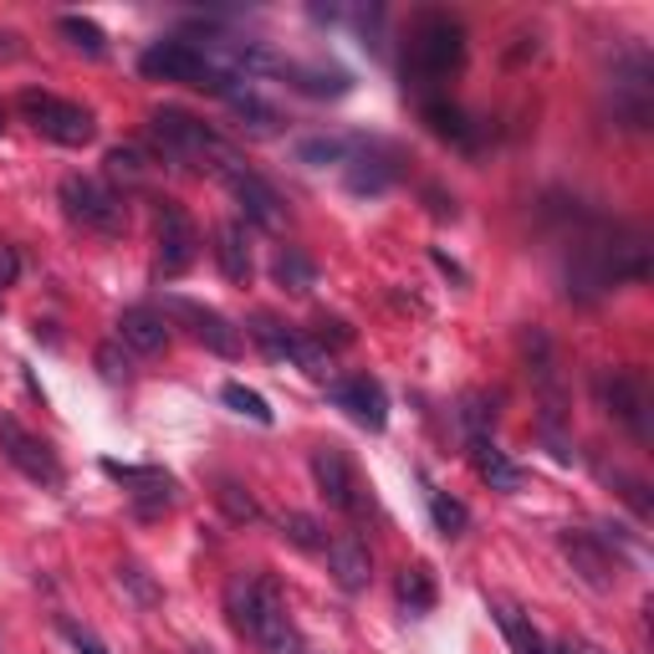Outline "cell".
Instances as JSON below:
<instances>
[{
  "label": "cell",
  "mask_w": 654,
  "mask_h": 654,
  "mask_svg": "<svg viewBox=\"0 0 654 654\" xmlns=\"http://www.w3.org/2000/svg\"><path fill=\"white\" fill-rule=\"evenodd\" d=\"M62 205L77 220L82 230H97V236H123L128 230V205H123L118 189H107L103 179H87V174H68L62 179Z\"/></svg>",
  "instance_id": "cell-5"
},
{
  "label": "cell",
  "mask_w": 654,
  "mask_h": 654,
  "mask_svg": "<svg viewBox=\"0 0 654 654\" xmlns=\"http://www.w3.org/2000/svg\"><path fill=\"white\" fill-rule=\"evenodd\" d=\"M220 174H226L230 195H236V205L246 210V220H251V226H261V230H287V200H281V195L267 185V179H261V174L246 169L236 154L220 164Z\"/></svg>",
  "instance_id": "cell-9"
},
{
  "label": "cell",
  "mask_w": 654,
  "mask_h": 654,
  "mask_svg": "<svg viewBox=\"0 0 654 654\" xmlns=\"http://www.w3.org/2000/svg\"><path fill=\"white\" fill-rule=\"evenodd\" d=\"M200 256V230L185 215V205L159 200V277H185Z\"/></svg>",
  "instance_id": "cell-12"
},
{
  "label": "cell",
  "mask_w": 654,
  "mask_h": 654,
  "mask_svg": "<svg viewBox=\"0 0 654 654\" xmlns=\"http://www.w3.org/2000/svg\"><path fill=\"white\" fill-rule=\"evenodd\" d=\"M425 200H429V215H435V220H455V215H460L445 189H425Z\"/></svg>",
  "instance_id": "cell-42"
},
{
  "label": "cell",
  "mask_w": 654,
  "mask_h": 654,
  "mask_svg": "<svg viewBox=\"0 0 654 654\" xmlns=\"http://www.w3.org/2000/svg\"><path fill=\"white\" fill-rule=\"evenodd\" d=\"M195 654H210V650H195Z\"/></svg>",
  "instance_id": "cell-47"
},
{
  "label": "cell",
  "mask_w": 654,
  "mask_h": 654,
  "mask_svg": "<svg viewBox=\"0 0 654 654\" xmlns=\"http://www.w3.org/2000/svg\"><path fill=\"white\" fill-rule=\"evenodd\" d=\"M521 359H527V374H532L537 394H542V429H558L562 414H568V394H562V374H558V347L542 328H521Z\"/></svg>",
  "instance_id": "cell-8"
},
{
  "label": "cell",
  "mask_w": 654,
  "mask_h": 654,
  "mask_svg": "<svg viewBox=\"0 0 654 654\" xmlns=\"http://www.w3.org/2000/svg\"><path fill=\"white\" fill-rule=\"evenodd\" d=\"M62 634H68V644H72L77 654H107V644L97 640L87 624H77V619H62Z\"/></svg>",
  "instance_id": "cell-41"
},
{
  "label": "cell",
  "mask_w": 654,
  "mask_h": 654,
  "mask_svg": "<svg viewBox=\"0 0 654 654\" xmlns=\"http://www.w3.org/2000/svg\"><path fill=\"white\" fill-rule=\"evenodd\" d=\"M215 261H220V271H226V281H236V287H246L251 281V241H246V226L241 220H226V226L215 230Z\"/></svg>",
  "instance_id": "cell-20"
},
{
  "label": "cell",
  "mask_w": 654,
  "mask_h": 654,
  "mask_svg": "<svg viewBox=\"0 0 654 654\" xmlns=\"http://www.w3.org/2000/svg\"><path fill=\"white\" fill-rule=\"evenodd\" d=\"M118 343L134 347V353H164L169 347V322H164V312L154 308H128L118 318Z\"/></svg>",
  "instance_id": "cell-18"
},
{
  "label": "cell",
  "mask_w": 654,
  "mask_h": 654,
  "mask_svg": "<svg viewBox=\"0 0 654 654\" xmlns=\"http://www.w3.org/2000/svg\"><path fill=\"white\" fill-rule=\"evenodd\" d=\"M599 399L634 440H650V394L634 374H599Z\"/></svg>",
  "instance_id": "cell-14"
},
{
  "label": "cell",
  "mask_w": 654,
  "mask_h": 654,
  "mask_svg": "<svg viewBox=\"0 0 654 654\" xmlns=\"http://www.w3.org/2000/svg\"><path fill=\"white\" fill-rule=\"evenodd\" d=\"M609 97H614V118L624 128H650L654 118V62L644 46H624L609 77Z\"/></svg>",
  "instance_id": "cell-4"
},
{
  "label": "cell",
  "mask_w": 654,
  "mask_h": 654,
  "mask_svg": "<svg viewBox=\"0 0 654 654\" xmlns=\"http://www.w3.org/2000/svg\"><path fill=\"white\" fill-rule=\"evenodd\" d=\"M21 113H27V123L37 128V134H46L62 148H82V144H93L97 138V118L82 103H68V97L27 87V93H21Z\"/></svg>",
  "instance_id": "cell-6"
},
{
  "label": "cell",
  "mask_w": 654,
  "mask_h": 654,
  "mask_svg": "<svg viewBox=\"0 0 654 654\" xmlns=\"http://www.w3.org/2000/svg\"><path fill=\"white\" fill-rule=\"evenodd\" d=\"M562 552L573 558V573L583 578L588 588H614V558L599 548V537L588 532H562Z\"/></svg>",
  "instance_id": "cell-17"
},
{
  "label": "cell",
  "mask_w": 654,
  "mask_h": 654,
  "mask_svg": "<svg viewBox=\"0 0 654 654\" xmlns=\"http://www.w3.org/2000/svg\"><path fill=\"white\" fill-rule=\"evenodd\" d=\"M466 62V27L445 11H425L409 31V62H404V87L425 97L429 82L450 77Z\"/></svg>",
  "instance_id": "cell-1"
},
{
  "label": "cell",
  "mask_w": 654,
  "mask_h": 654,
  "mask_svg": "<svg viewBox=\"0 0 654 654\" xmlns=\"http://www.w3.org/2000/svg\"><path fill=\"white\" fill-rule=\"evenodd\" d=\"M0 128H6V107H0Z\"/></svg>",
  "instance_id": "cell-46"
},
{
  "label": "cell",
  "mask_w": 654,
  "mask_h": 654,
  "mask_svg": "<svg viewBox=\"0 0 654 654\" xmlns=\"http://www.w3.org/2000/svg\"><path fill=\"white\" fill-rule=\"evenodd\" d=\"M97 368H103L107 384H128V378H134V363H128V353H123L118 343H103V347H97Z\"/></svg>",
  "instance_id": "cell-39"
},
{
  "label": "cell",
  "mask_w": 654,
  "mask_h": 654,
  "mask_svg": "<svg viewBox=\"0 0 654 654\" xmlns=\"http://www.w3.org/2000/svg\"><path fill=\"white\" fill-rule=\"evenodd\" d=\"M215 501H220V511H226L230 521H261V507H256V496L246 491L241 481H230V476H220V481H215Z\"/></svg>",
  "instance_id": "cell-33"
},
{
  "label": "cell",
  "mask_w": 654,
  "mask_h": 654,
  "mask_svg": "<svg viewBox=\"0 0 654 654\" xmlns=\"http://www.w3.org/2000/svg\"><path fill=\"white\" fill-rule=\"evenodd\" d=\"M425 501H429V517H435V532L440 537H466V527H470L466 501H455L450 491H435V486L425 491Z\"/></svg>",
  "instance_id": "cell-31"
},
{
  "label": "cell",
  "mask_w": 654,
  "mask_h": 654,
  "mask_svg": "<svg viewBox=\"0 0 654 654\" xmlns=\"http://www.w3.org/2000/svg\"><path fill=\"white\" fill-rule=\"evenodd\" d=\"M103 476H113L123 491L134 496V507L144 511V517H154V511H164L174 501V476L169 470H159V466H123V460H103Z\"/></svg>",
  "instance_id": "cell-15"
},
{
  "label": "cell",
  "mask_w": 654,
  "mask_h": 654,
  "mask_svg": "<svg viewBox=\"0 0 654 654\" xmlns=\"http://www.w3.org/2000/svg\"><path fill=\"white\" fill-rule=\"evenodd\" d=\"M118 588L138 603V609H154V603H164V588L154 583V578H148L138 562H123V568H118Z\"/></svg>",
  "instance_id": "cell-36"
},
{
  "label": "cell",
  "mask_w": 654,
  "mask_h": 654,
  "mask_svg": "<svg viewBox=\"0 0 654 654\" xmlns=\"http://www.w3.org/2000/svg\"><path fill=\"white\" fill-rule=\"evenodd\" d=\"M328 399L363 429H384L388 425V399H384V384L374 374H347V378H328Z\"/></svg>",
  "instance_id": "cell-13"
},
{
  "label": "cell",
  "mask_w": 654,
  "mask_h": 654,
  "mask_svg": "<svg viewBox=\"0 0 654 654\" xmlns=\"http://www.w3.org/2000/svg\"><path fill=\"white\" fill-rule=\"evenodd\" d=\"M429 261H435V267H440L445 271V277H450V281H460V287H466V271H460V267H455V261H450V256H445V251H429Z\"/></svg>",
  "instance_id": "cell-44"
},
{
  "label": "cell",
  "mask_w": 654,
  "mask_h": 654,
  "mask_svg": "<svg viewBox=\"0 0 654 654\" xmlns=\"http://www.w3.org/2000/svg\"><path fill=\"white\" fill-rule=\"evenodd\" d=\"M107 179H123V185H138L144 179V159H138V148H107Z\"/></svg>",
  "instance_id": "cell-38"
},
{
  "label": "cell",
  "mask_w": 654,
  "mask_h": 654,
  "mask_svg": "<svg viewBox=\"0 0 654 654\" xmlns=\"http://www.w3.org/2000/svg\"><path fill=\"white\" fill-rule=\"evenodd\" d=\"M0 455L11 460L27 481H37V486H46V491H56V486L68 481L62 476V460H56V450L41 435H31L21 419H15L11 409H0Z\"/></svg>",
  "instance_id": "cell-7"
},
{
  "label": "cell",
  "mask_w": 654,
  "mask_h": 654,
  "mask_svg": "<svg viewBox=\"0 0 654 654\" xmlns=\"http://www.w3.org/2000/svg\"><path fill=\"white\" fill-rule=\"evenodd\" d=\"M312 343H322L328 353H333V347H347V343H353V328H347L343 318H318V333H312Z\"/></svg>",
  "instance_id": "cell-40"
},
{
  "label": "cell",
  "mask_w": 654,
  "mask_h": 654,
  "mask_svg": "<svg viewBox=\"0 0 654 654\" xmlns=\"http://www.w3.org/2000/svg\"><path fill=\"white\" fill-rule=\"evenodd\" d=\"M21 56V37L15 31H0V62H15Z\"/></svg>",
  "instance_id": "cell-45"
},
{
  "label": "cell",
  "mask_w": 654,
  "mask_h": 654,
  "mask_svg": "<svg viewBox=\"0 0 654 654\" xmlns=\"http://www.w3.org/2000/svg\"><path fill=\"white\" fill-rule=\"evenodd\" d=\"M220 399H226L236 414H246V419H256V425H271V404L261 399L256 388H246V384H226V388H220Z\"/></svg>",
  "instance_id": "cell-37"
},
{
  "label": "cell",
  "mask_w": 654,
  "mask_h": 654,
  "mask_svg": "<svg viewBox=\"0 0 654 654\" xmlns=\"http://www.w3.org/2000/svg\"><path fill=\"white\" fill-rule=\"evenodd\" d=\"M470 466L491 491H521V481H527V470L507 450H496V440H470Z\"/></svg>",
  "instance_id": "cell-19"
},
{
  "label": "cell",
  "mask_w": 654,
  "mask_h": 654,
  "mask_svg": "<svg viewBox=\"0 0 654 654\" xmlns=\"http://www.w3.org/2000/svg\"><path fill=\"white\" fill-rule=\"evenodd\" d=\"M328 573L343 593H363V588L374 583V552L363 542L359 532H343L328 542Z\"/></svg>",
  "instance_id": "cell-16"
},
{
  "label": "cell",
  "mask_w": 654,
  "mask_h": 654,
  "mask_svg": "<svg viewBox=\"0 0 654 654\" xmlns=\"http://www.w3.org/2000/svg\"><path fill=\"white\" fill-rule=\"evenodd\" d=\"M251 338L261 347H267V359H277V363H302V347H308V333H292V328H287V322H277V318H267V312H261V318H251Z\"/></svg>",
  "instance_id": "cell-22"
},
{
  "label": "cell",
  "mask_w": 654,
  "mask_h": 654,
  "mask_svg": "<svg viewBox=\"0 0 654 654\" xmlns=\"http://www.w3.org/2000/svg\"><path fill=\"white\" fill-rule=\"evenodd\" d=\"M394 593H399L404 614H429V609H435V578H429L425 562H409V568H399V578H394Z\"/></svg>",
  "instance_id": "cell-28"
},
{
  "label": "cell",
  "mask_w": 654,
  "mask_h": 654,
  "mask_svg": "<svg viewBox=\"0 0 654 654\" xmlns=\"http://www.w3.org/2000/svg\"><path fill=\"white\" fill-rule=\"evenodd\" d=\"M353 144L338 134H318V138H302L297 144V164H308V169H328V164H347Z\"/></svg>",
  "instance_id": "cell-32"
},
{
  "label": "cell",
  "mask_w": 654,
  "mask_h": 654,
  "mask_svg": "<svg viewBox=\"0 0 654 654\" xmlns=\"http://www.w3.org/2000/svg\"><path fill=\"white\" fill-rule=\"evenodd\" d=\"M460 425H466L470 440H491V429H496V399H486V394H466V399H460Z\"/></svg>",
  "instance_id": "cell-35"
},
{
  "label": "cell",
  "mask_w": 654,
  "mask_h": 654,
  "mask_svg": "<svg viewBox=\"0 0 654 654\" xmlns=\"http://www.w3.org/2000/svg\"><path fill=\"white\" fill-rule=\"evenodd\" d=\"M56 31L77 46V52H87V56H103L107 52V37H103V27L97 21H87V15H62L56 21Z\"/></svg>",
  "instance_id": "cell-34"
},
{
  "label": "cell",
  "mask_w": 654,
  "mask_h": 654,
  "mask_svg": "<svg viewBox=\"0 0 654 654\" xmlns=\"http://www.w3.org/2000/svg\"><path fill=\"white\" fill-rule=\"evenodd\" d=\"M15 277H21V256H15L11 246H0V287H11Z\"/></svg>",
  "instance_id": "cell-43"
},
{
  "label": "cell",
  "mask_w": 654,
  "mask_h": 654,
  "mask_svg": "<svg viewBox=\"0 0 654 654\" xmlns=\"http://www.w3.org/2000/svg\"><path fill=\"white\" fill-rule=\"evenodd\" d=\"M312 481H318L322 501L333 511H347V517H363V486H359V470L347 460L343 445H318L312 450Z\"/></svg>",
  "instance_id": "cell-10"
},
{
  "label": "cell",
  "mask_w": 654,
  "mask_h": 654,
  "mask_svg": "<svg viewBox=\"0 0 654 654\" xmlns=\"http://www.w3.org/2000/svg\"><path fill=\"white\" fill-rule=\"evenodd\" d=\"M164 312L169 318H179L195 333V343H205L215 353V359H241V328L226 318V312L215 308H200V302H189V297H164Z\"/></svg>",
  "instance_id": "cell-11"
},
{
  "label": "cell",
  "mask_w": 654,
  "mask_h": 654,
  "mask_svg": "<svg viewBox=\"0 0 654 654\" xmlns=\"http://www.w3.org/2000/svg\"><path fill=\"white\" fill-rule=\"evenodd\" d=\"M271 281H277L281 292H312L318 287V261H312L308 251H297V246H281L277 256H271Z\"/></svg>",
  "instance_id": "cell-25"
},
{
  "label": "cell",
  "mask_w": 654,
  "mask_h": 654,
  "mask_svg": "<svg viewBox=\"0 0 654 654\" xmlns=\"http://www.w3.org/2000/svg\"><path fill=\"white\" fill-rule=\"evenodd\" d=\"M226 614L230 629L251 640L256 634V614H261V573H236L226 583Z\"/></svg>",
  "instance_id": "cell-21"
},
{
  "label": "cell",
  "mask_w": 654,
  "mask_h": 654,
  "mask_svg": "<svg viewBox=\"0 0 654 654\" xmlns=\"http://www.w3.org/2000/svg\"><path fill=\"white\" fill-rule=\"evenodd\" d=\"M138 68H144V77L185 82V87H200V93H215V97H230L246 87L241 77H230V72L215 68L210 56H205V46H195V41H154V46L138 56Z\"/></svg>",
  "instance_id": "cell-2"
},
{
  "label": "cell",
  "mask_w": 654,
  "mask_h": 654,
  "mask_svg": "<svg viewBox=\"0 0 654 654\" xmlns=\"http://www.w3.org/2000/svg\"><path fill=\"white\" fill-rule=\"evenodd\" d=\"M419 118L429 123V134H435V138H450V144H460V148L476 144L470 118L455 103H445V97H419Z\"/></svg>",
  "instance_id": "cell-23"
},
{
  "label": "cell",
  "mask_w": 654,
  "mask_h": 654,
  "mask_svg": "<svg viewBox=\"0 0 654 654\" xmlns=\"http://www.w3.org/2000/svg\"><path fill=\"white\" fill-rule=\"evenodd\" d=\"M148 128H154V144H159L164 159L174 164H200V159H230V148L215 138V128L205 118H195V113H185V107H154L148 113ZM215 164V169H220Z\"/></svg>",
  "instance_id": "cell-3"
},
{
  "label": "cell",
  "mask_w": 654,
  "mask_h": 654,
  "mask_svg": "<svg viewBox=\"0 0 654 654\" xmlns=\"http://www.w3.org/2000/svg\"><path fill=\"white\" fill-rule=\"evenodd\" d=\"M277 527L297 552H328V532H322V521L308 517V511H281Z\"/></svg>",
  "instance_id": "cell-30"
},
{
  "label": "cell",
  "mask_w": 654,
  "mask_h": 654,
  "mask_svg": "<svg viewBox=\"0 0 654 654\" xmlns=\"http://www.w3.org/2000/svg\"><path fill=\"white\" fill-rule=\"evenodd\" d=\"M230 107H236V118H241V128H251L256 138H271L281 128V113L271 103H261V97L251 93V87H241V93H230L226 97Z\"/></svg>",
  "instance_id": "cell-29"
},
{
  "label": "cell",
  "mask_w": 654,
  "mask_h": 654,
  "mask_svg": "<svg viewBox=\"0 0 654 654\" xmlns=\"http://www.w3.org/2000/svg\"><path fill=\"white\" fill-rule=\"evenodd\" d=\"M394 185V164L378 159V154H347V189L353 195H384V189Z\"/></svg>",
  "instance_id": "cell-27"
},
{
  "label": "cell",
  "mask_w": 654,
  "mask_h": 654,
  "mask_svg": "<svg viewBox=\"0 0 654 654\" xmlns=\"http://www.w3.org/2000/svg\"><path fill=\"white\" fill-rule=\"evenodd\" d=\"M281 77L292 82L297 93L308 97H343L347 87H353V77L338 68H302V62H281Z\"/></svg>",
  "instance_id": "cell-24"
},
{
  "label": "cell",
  "mask_w": 654,
  "mask_h": 654,
  "mask_svg": "<svg viewBox=\"0 0 654 654\" xmlns=\"http://www.w3.org/2000/svg\"><path fill=\"white\" fill-rule=\"evenodd\" d=\"M491 614H496V624H501V634H507L511 654H548V640L537 634V629H532V619L521 614L517 603L491 599Z\"/></svg>",
  "instance_id": "cell-26"
}]
</instances>
